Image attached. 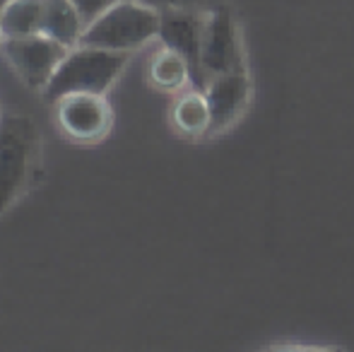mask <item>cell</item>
Wrapping results in <instances>:
<instances>
[{"instance_id": "52a82bcc", "label": "cell", "mask_w": 354, "mask_h": 352, "mask_svg": "<svg viewBox=\"0 0 354 352\" xmlns=\"http://www.w3.org/2000/svg\"><path fill=\"white\" fill-rule=\"evenodd\" d=\"M207 12L201 10H183V8H164L159 10V34L157 39L162 46L178 51L191 63L193 85L203 89V73H201V48L203 34H205Z\"/></svg>"}, {"instance_id": "7a4b0ae2", "label": "cell", "mask_w": 354, "mask_h": 352, "mask_svg": "<svg viewBox=\"0 0 354 352\" xmlns=\"http://www.w3.org/2000/svg\"><path fill=\"white\" fill-rule=\"evenodd\" d=\"M131 58L133 53L106 51V48L77 44L68 51V56L63 58V63L53 73L51 82L41 94L48 102H56L73 92L106 94L123 75Z\"/></svg>"}, {"instance_id": "4fadbf2b", "label": "cell", "mask_w": 354, "mask_h": 352, "mask_svg": "<svg viewBox=\"0 0 354 352\" xmlns=\"http://www.w3.org/2000/svg\"><path fill=\"white\" fill-rule=\"evenodd\" d=\"M142 3L152 5L157 10L164 8H183V10H201V12H210L219 5V0H142Z\"/></svg>"}, {"instance_id": "3957f363", "label": "cell", "mask_w": 354, "mask_h": 352, "mask_svg": "<svg viewBox=\"0 0 354 352\" xmlns=\"http://www.w3.org/2000/svg\"><path fill=\"white\" fill-rule=\"evenodd\" d=\"M159 34V10L142 0H121L84 27L80 44L136 53Z\"/></svg>"}, {"instance_id": "9a60e30c", "label": "cell", "mask_w": 354, "mask_h": 352, "mask_svg": "<svg viewBox=\"0 0 354 352\" xmlns=\"http://www.w3.org/2000/svg\"><path fill=\"white\" fill-rule=\"evenodd\" d=\"M8 3V0H0V10H3V5ZM0 44H3V39H0Z\"/></svg>"}, {"instance_id": "ba28073f", "label": "cell", "mask_w": 354, "mask_h": 352, "mask_svg": "<svg viewBox=\"0 0 354 352\" xmlns=\"http://www.w3.org/2000/svg\"><path fill=\"white\" fill-rule=\"evenodd\" d=\"M248 92H251V87H248V77L243 71H232L210 77L205 87V97L210 104L214 133L224 131L241 116L248 102Z\"/></svg>"}, {"instance_id": "7c38bea8", "label": "cell", "mask_w": 354, "mask_h": 352, "mask_svg": "<svg viewBox=\"0 0 354 352\" xmlns=\"http://www.w3.org/2000/svg\"><path fill=\"white\" fill-rule=\"evenodd\" d=\"M44 0H8L0 10V39L41 34Z\"/></svg>"}, {"instance_id": "5bb4252c", "label": "cell", "mask_w": 354, "mask_h": 352, "mask_svg": "<svg viewBox=\"0 0 354 352\" xmlns=\"http://www.w3.org/2000/svg\"><path fill=\"white\" fill-rule=\"evenodd\" d=\"M116 3H121V0H73V5L77 8V12L82 15L84 24H89L94 17H99L102 12H106V10Z\"/></svg>"}, {"instance_id": "6da1fadb", "label": "cell", "mask_w": 354, "mask_h": 352, "mask_svg": "<svg viewBox=\"0 0 354 352\" xmlns=\"http://www.w3.org/2000/svg\"><path fill=\"white\" fill-rule=\"evenodd\" d=\"M41 172V133L24 113L0 116V217L34 186Z\"/></svg>"}, {"instance_id": "9c48e42d", "label": "cell", "mask_w": 354, "mask_h": 352, "mask_svg": "<svg viewBox=\"0 0 354 352\" xmlns=\"http://www.w3.org/2000/svg\"><path fill=\"white\" fill-rule=\"evenodd\" d=\"M147 82L157 92H181L188 82H193L191 63L174 48H157L147 63Z\"/></svg>"}, {"instance_id": "8fae6325", "label": "cell", "mask_w": 354, "mask_h": 352, "mask_svg": "<svg viewBox=\"0 0 354 352\" xmlns=\"http://www.w3.org/2000/svg\"><path fill=\"white\" fill-rule=\"evenodd\" d=\"M171 123L178 133L188 138H201L212 131V113L210 104L203 89L178 94V99L171 106Z\"/></svg>"}, {"instance_id": "30bf717a", "label": "cell", "mask_w": 354, "mask_h": 352, "mask_svg": "<svg viewBox=\"0 0 354 352\" xmlns=\"http://www.w3.org/2000/svg\"><path fill=\"white\" fill-rule=\"evenodd\" d=\"M84 19L73 5V0H44V22L41 34L61 41L63 46L73 48L80 44L84 32Z\"/></svg>"}, {"instance_id": "2e32d148", "label": "cell", "mask_w": 354, "mask_h": 352, "mask_svg": "<svg viewBox=\"0 0 354 352\" xmlns=\"http://www.w3.org/2000/svg\"><path fill=\"white\" fill-rule=\"evenodd\" d=\"M0 116H3V113H0Z\"/></svg>"}, {"instance_id": "5b68a950", "label": "cell", "mask_w": 354, "mask_h": 352, "mask_svg": "<svg viewBox=\"0 0 354 352\" xmlns=\"http://www.w3.org/2000/svg\"><path fill=\"white\" fill-rule=\"evenodd\" d=\"M0 51L24 85L44 92L71 48L46 34H32L19 39H3Z\"/></svg>"}, {"instance_id": "277c9868", "label": "cell", "mask_w": 354, "mask_h": 352, "mask_svg": "<svg viewBox=\"0 0 354 352\" xmlns=\"http://www.w3.org/2000/svg\"><path fill=\"white\" fill-rule=\"evenodd\" d=\"M56 123L61 133L80 145H94L104 140L113 128V109L106 94L73 92L53 102Z\"/></svg>"}, {"instance_id": "8992f818", "label": "cell", "mask_w": 354, "mask_h": 352, "mask_svg": "<svg viewBox=\"0 0 354 352\" xmlns=\"http://www.w3.org/2000/svg\"><path fill=\"white\" fill-rule=\"evenodd\" d=\"M232 71H243L241 44H239V29L234 17L224 5H217L207 12L205 34H203L201 48V73H203V92L214 75Z\"/></svg>"}]
</instances>
